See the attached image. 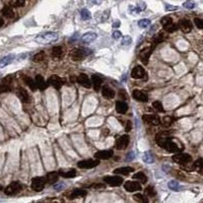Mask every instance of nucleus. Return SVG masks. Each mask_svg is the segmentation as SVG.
Instances as JSON below:
<instances>
[{"mask_svg": "<svg viewBox=\"0 0 203 203\" xmlns=\"http://www.w3.org/2000/svg\"><path fill=\"white\" fill-rule=\"evenodd\" d=\"M155 140H156V143L159 144L161 148H165V149L168 150L169 152L176 153V152H180L183 149V147H180L178 144L175 141H173V139L170 137H156Z\"/></svg>", "mask_w": 203, "mask_h": 203, "instance_id": "1", "label": "nucleus"}, {"mask_svg": "<svg viewBox=\"0 0 203 203\" xmlns=\"http://www.w3.org/2000/svg\"><path fill=\"white\" fill-rule=\"evenodd\" d=\"M59 38V35L55 31H46V33H42L38 35L36 37V42L39 44H44V45H48L56 42Z\"/></svg>", "mask_w": 203, "mask_h": 203, "instance_id": "2", "label": "nucleus"}, {"mask_svg": "<svg viewBox=\"0 0 203 203\" xmlns=\"http://www.w3.org/2000/svg\"><path fill=\"white\" fill-rule=\"evenodd\" d=\"M91 54V51L88 49H85V48H77V49H74L73 51L71 52V58L72 60L74 61H80L84 59L85 57L87 55Z\"/></svg>", "mask_w": 203, "mask_h": 203, "instance_id": "3", "label": "nucleus"}, {"mask_svg": "<svg viewBox=\"0 0 203 203\" xmlns=\"http://www.w3.org/2000/svg\"><path fill=\"white\" fill-rule=\"evenodd\" d=\"M46 179L43 177H36L31 180V189L36 192L42 191L45 188V184H46Z\"/></svg>", "mask_w": 203, "mask_h": 203, "instance_id": "4", "label": "nucleus"}, {"mask_svg": "<svg viewBox=\"0 0 203 203\" xmlns=\"http://www.w3.org/2000/svg\"><path fill=\"white\" fill-rule=\"evenodd\" d=\"M173 161L179 165H187L192 161V157L187 153H178V155H173Z\"/></svg>", "mask_w": 203, "mask_h": 203, "instance_id": "5", "label": "nucleus"}, {"mask_svg": "<svg viewBox=\"0 0 203 203\" xmlns=\"http://www.w3.org/2000/svg\"><path fill=\"white\" fill-rule=\"evenodd\" d=\"M20 190H21V185L19 182H12L5 188L4 193H5L6 195L10 196V195H14V194L19 193Z\"/></svg>", "mask_w": 203, "mask_h": 203, "instance_id": "6", "label": "nucleus"}, {"mask_svg": "<svg viewBox=\"0 0 203 203\" xmlns=\"http://www.w3.org/2000/svg\"><path fill=\"white\" fill-rule=\"evenodd\" d=\"M130 142V138L128 135H122L118 139L116 140V144L115 146L118 150H122L128 146V144Z\"/></svg>", "mask_w": 203, "mask_h": 203, "instance_id": "7", "label": "nucleus"}, {"mask_svg": "<svg viewBox=\"0 0 203 203\" xmlns=\"http://www.w3.org/2000/svg\"><path fill=\"white\" fill-rule=\"evenodd\" d=\"M104 182L107 183L110 186H120V185L123 184V179L118 176H108V177L104 178Z\"/></svg>", "mask_w": 203, "mask_h": 203, "instance_id": "8", "label": "nucleus"}, {"mask_svg": "<svg viewBox=\"0 0 203 203\" xmlns=\"http://www.w3.org/2000/svg\"><path fill=\"white\" fill-rule=\"evenodd\" d=\"M124 188L128 192H135L141 190V185L137 181H127L124 184Z\"/></svg>", "mask_w": 203, "mask_h": 203, "instance_id": "9", "label": "nucleus"}, {"mask_svg": "<svg viewBox=\"0 0 203 203\" xmlns=\"http://www.w3.org/2000/svg\"><path fill=\"white\" fill-rule=\"evenodd\" d=\"M100 161H93V160H84L78 161L77 166L80 169H93L94 166H97Z\"/></svg>", "mask_w": 203, "mask_h": 203, "instance_id": "10", "label": "nucleus"}, {"mask_svg": "<svg viewBox=\"0 0 203 203\" xmlns=\"http://www.w3.org/2000/svg\"><path fill=\"white\" fill-rule=\"evenodd\" d=\"M142 119L144 122H146V123L153 125V126H156V125L161 124V118H160V116H157V115H152V114L143 115Z\"/></svg>", "mask_w": 203, "mask_h": 203, "instance_id": "11", "label": "nucleus"}, {"mask_svg": "<svg viewBox=\"0 0 203 203\" xmlns=\"http://www.w3.org/2000/svg\"><path fill=\"white\" fill-rule=\"evenodd\" d=\"M153 51V46L151 47H145L143 48L142 50L139 53V58L141 59L143 63H147L148 59H149V56L151 55V53Z\"/></svg>", "mask_w": 203, "mask_h": 203, "instance_id": "12", "label": "nucleus"}, {"mask_svg": "<svg viewBox=\"0 0 203 203\" xmlns=\"http://www.w3.org/2000/svg\"><path fill=\"white\" fill-rule=\"evenodd\" d=\"M48 83L53 85V87H56V88H60L62 85L64 84V79L59 77V76H57V75H52L49 77Z\"/></svg>", "mask_w": 203, "mask_h": 203, "instance_id": "13", "label": "nucleus"}, {"mask_svg": "<svg viewBox=\"0 0 203 203\" xmlns=\"http://www.w3.org/2000/svg\"><path fill=\"white\" fill-rule=\"evenodd\" d=\"M144 75H145V70L142 66H136L134 67L131 71V77L135 79H140L143 78Z\"/></svg>", "mask_w": 203, "mask_h": 203, "instance_id": "14", "label": "nucleus"}, {"mask_svg": "<svg viewBox=\"0 0 203 203\" xmlns=\"http://www.w3.org/2000/svg\"><path fill=\"white\" fill-rule=\"evenodd\" d=\"M178 26L183 33H186V34L190 33V31H192V24H191V21L188 20H181L179 21Z\"/></svg>", "mask_w": 203, "mask_h": 203, "instance_id": "15", "label": "nucleus"}, {"mask_svg": "<svg viewBox=\"0 0 203 203\" xmlns=\"http://www.w3.org/2000/svg\"><path fill=\"white\" fill-rule=\"evenodd\" d=\"M113 156V150L109 149V150H100L96 152L94 155V157L99 161V160H108L110 157Z\"/></svg>", "mask_w": 203, "mask_h": 203, "instance_id": "16", "label": "nucleus"}, {"mask_svg": "<svg viewBox=\"0 0 203 203\" xmlns=\"http://www.w3.org/2000/svg\"><path fill=\"white\" fill-rule=\"evenodd\" d=\"M76 80H77V82L81 85V87H83L89 88V87H92L91 79H89V78L87 77V75H85V74H80Z\"/></svg>", "mask_w": 203, "mask_h": 203, "instance_id": "17", "label": "nucleus"}, {"mask_svg": "<svg viewBox=\"0 0 203 203\" xmlns=\"http://www.w3.org/2000/svg\"><path fill=\"white\" fill-rule=\"evenodd\" d=\"M14 59H15V55H13V54H9V55L2 57L0 59V68H4L7 65H9Z\"/></svg>", "mask_w": 203, "mask_h": 203, "instance_id": "18", "label": "nucleus"}, {"mask_svg": "<svg viewBox=\"0 0 203 203\" xmlns=\"http://www.w3.org/2000/svg\"><path fill=\"white\" fill-rule=\"evenodd\" d=\"M98 38V35L96 33H93V31H87V33H85L82 37H81V41H82L83 43H92L93 41H96Z\"/></svg>", "mask_w": 203, "mask_h": 203, "instance_id": "19", "label": "nucleus"}, {"mask_svg": "<svg viewBox=\"0 0 203 203\" xmlns=\"http://www.w3.org/2000/svg\"><path fill=\"white\" fill-rule=\"evenodd\" d=\"M17 97H19L20 99V101L21 102H24V103H29L30 102V94L29 93L25 91V88H22V87H20L19 89H17Z\"/></svg>", "mask_w": 203, "mask_h": 203, "instance_id": "20", "label": "nucleus"}, {"mask_svg": "<svg viewBox=\"0 0 203 203\" xmlns=\"http://www.w3.org/2000/svg\"><path fill=\"white\" fill-rule=\"evenodd\" d=\"M35 81H36V84H37V87L41 91H44V89H46L47 87H48V82L47 81H45L44 77L42 75H37L35 78Z\"/></svg>", "mask_w": 203, "mask_h": 203, "instance_id": "21", "label": "nucleus"}, {"mask_svg": "<svg viewBox=\"0 0 203 203\" xmlns=\"http://www.w3.org/2000/svg\"><path fill=\"white\" fill-rule=\"evenodd\" d=\"M87 192L83 190V189H75V190L72 191L69 194V199H75V198H79V197H85L87 196Z\"/></svg>", "mask_w": 203, "mask_h": 203, "instance_id": "22", "label": "nucleus"}, {"mask_svg": "<svg viewBox=\"0 0 203 203\" xmlns=\"http://www.w3.org/2000/svg\"><path fill=\"white\" fill-rule=\"evenodd\" d=\"M133 98L138 102L145 103V102L148 101V98H147L146 94L144 93H142V92H140V91H138V89H135V91L133 92Z\"/></svg>", "mask_w": 203, "mask_h": 203, "instance_id": "23", "label": "nucleus"}, {"mask_svg": "<svg viewBox=\"0 0 203 203\" xmlns=\"http://www.w3.org/2000/svg\"><path fill=\"white\" fill-rule=\"evenodd\" d=\"M133 168H130V166H122V168H118L114 171V174L115 175H124V176H127L130 173L133 172Z\"/></svg>", "mask_w": 203, "mask_h": 203, "instance_id": "24", "label": "nucleus"}, {"mask_svg": "<svg viewBox=\"0 0 203 203\" xmlns=\"http://www.w3.org/2000/svg\"><path fill=\"white\" fill-rule=\"evenodd\" d=\"M58 174H59V176H61V177L63 178H73L76 176V172H75V170L73 169H71V170H60L59 172H58Z\"/></svg>", "mask_w": 203, "mask_h": 203, "instance_id": "25", "label": "nucleus"}, {"mask_svg": "<svg viewBox=\"0 0 203 203\" xmlns=\"http://www.w3.org/2000/svg\"><path fill=\"white\" fill-rule=\"evenodd\" d=\"M116 111L120 113V114H125L128 111V106L127 104L124 102H117L116 103Z\"/></svg>", "mask_w": 203, "mask_h": 203, "instance_id": "26", "label": "nucleus"}, {"mask_svg": "<svg viewBox=\"0 0 203 203\" xmlns=\"http://www.w3.org/2000/svg\"><path fill=\"white\" fill-rule=\"evenodd\" d=\"M92 82L93 84V87L96 91H99V88L103 83V78L100 75H93L92 76Z\"/></svg>", "mask_w": 203, "mask_h": 203, "instance_id": "27", "label": "nucleus"}, {"mask_svg": "<svg viewBox=\"0 0 203 203\" xmlns=\"http://www.w3.org/2000/svg\"><path fill=\"white\" fill-rule=\"evenodd\" d=\"M58 178H59V174L57 172H51L47 175L46 177V181L49 183V184H54L58 181Z\"/></svg>", "mask_w": 203, "mask_h": 203, "instance_id": "28", "label": "nucleus"}, {"mask_svg": "<svg viewBox=\"0 0 203 203\" xmlns=\"http://www.w3.org/2000/svg\"><path fill=\"white\" fill-rule=\"evenodd\" d=\"M51 55L53 56L54 59H60L63 55V50H62V47H54L51 51Z\"/></svg>", "mask_w": 203, "mask_h": 203, "instance_id": "29", "label": "nucleus"}, {"mask_svg": "<svg viewBox=\"0 0 203 203\" xmlns=\"http://www.w3.org/2000/svg\"><path fill=\"white\" fill-rule=\"evenodd\" d=\"M22 78H24V81L25 82V84L29 85L31 91H36V89L38 88L37 87V84H36V81L33 78H31L30 76H24Z\"/></svg>", "mask_w": 203, "mask_h": 203, "instance_id": "30", "label": "nucleus"}, {"mask_svg": "<svg viewBox=\"0 0 203 203\" xmlns=\"http://www.w3.org/2000/svg\"><path fill=\"white\" fill-rule=\"evenodd\" d=\"M1 12H2V14L5 16V17H7V19H11V17H13L14 16V11H13V9L11 8V6H4L3 8H2V10H1Z\"/></svg>", "mask_w": 203, "mask_h": 203, "instance_id": "31", "label": "nucleus"}, {"mask_svg": "<svg viewBox=\"0 0 203 203\" xmlns=\"http://www.w3.org/2000/svg\"><path fill=\"white\" fill-rule=\"evenodd\" d=\"M102 94L106 99H113L115 97V92L110 87H104L102 89Z\"/></svg>", "mask_w": 203, "mask_h": 203, "instance_id": "32", "label": "nucleus"}, {"mask_svg": "<svg viewBox=\"0 0 203 203\" xmlns=\"http://www.w3.org/2000/svg\"><path fill=\"white\" fill-rule=\"evenodd\" d=\"M133 179H135L137 182L142 183V184H145V183L147 182V178H146V176L144 175L142 172H138V173L135 174V175L133 176Z\"/></svg>", "mask_w": 203, "mask_h": 203, "instance_id": "33", "label": "nucleus"}, {"mask_svg": "<svg viewBox=\"0 0 203 203\" xmlns=\"http://www.w3.org/2000/svg\"><path fill=\"white\" fill-rule=\"evenodd\" d=\"M193 169H195L198 173L201 174V175H203V160H202V159H199V160H197L195 162H194Z\"/></svg>", "mask_w": 203, "mask_h": 203, "instance_id": "34", "label": "nucleus"}, {"mask_svg": "<svg viewBox=\"0 0 203 203\" xmlns=\"http://www.w3.org/2000/svg\"><path fill=\"white\" fill-rule=\"evenodd\" d=\"M133 198L138 203H148V198L145 195H142V194H135Z\"/></svg>", "mask_w": 203, "mask_h": 203, "instance_id": "35", "label": "nucleus"}, {"mask_svg": "<svg viewBox=\"0 0 203 203\" xmlns=\"http://www.w3.org/2000/svg\"><path fill=\"white\" fill-rule=\"evenodd\" d=\"M168 186H169V188H170L172 191L178 192V191L181 190V186H180V184H179L177 181H175V180H173V181H170Z\"/></svg>", "mask_w": 203, "mask_h": 203, "instance_id": "36", "label": "nucleus"}, {"mask_svg": "<svg viewBox=\"0 0 203 203\" xmlns=\"http://www.w3.org/2000/svg\"><path fill=\"white\" fill-rule=\"evenodd\" d=\"M153 155L150 151H146L145 153L143 155V161L146 162V164H152L153 162Z\"/></svg>", "mask_w": 203, "mask_h": 203, "instance_id": "37", "label": "nucleus"}, {"mask_svg": "<svg viewBox=\"0 0 203 203\" xmlns=\"http://www.w3.org/2000/svg\"><path fill=\"white\" fill-rule=\"evenodd\" d=\"M165 41V36H164V33L162 31H160L159 34H157L155 38H153V44H160V43H161V42H164Z\"/></svg>", "mask_w": 203, "mask_h": 203, "instance_id": "38", "label": "nucleus"}, {"mask_svg": "<svg viewBox=\"0 0 203 203\" xmlns=\"http://www.w3.org/2000/svg\"><path fill=\"white\" fill-rule=\"evenodd\" d=\"M80 14H81V19L83 20H91V17H92L91 12H89L87 8H83V9L80 11Z\"/></svg>", "mask_w": 203, "mask_h": 203, "instance_id": "39", "label": "nucleus"}, {"mask_svg": "<svg viewBox=\"0 0 203 203\" xmlns=\"http://www.w3.org/2000/svg\"><path fill=\"white\" fill-rule=\"evenodd\" d=\"M151 24L150 20H147V19H144V20H140L138 21V26L141 29H145L147 26H149Z\"/></svg>", "mask_w": 203, "mask_h": 203, "instance_id": "40", "label": "nucleus"}, {"mask_svg": "<svg viewBox=\"0 0 203 203\" xmlns=\"http://www.w3.org/2000/svg\"><path fill=\"white\" fill-rule=\"evenodd\" d=\"M164 29H165V31H168V33H173V31H175L178 30V25H175L174 22H172V24H170V25H168L164 26Z\"/></svg>", "mask_w": 203, "mask_h": 203, "instance_id": "41", "label": "nucleus"}, {"mask_svg": "<svg viewBox=\"0 0 203 203\" xmlns=\"http://www.w3.org/2000/svg\"><path fill=\"white\" fill-rule=\"evenodd\" d=\"M11 88H10V85L7 84V83H0V93H7V92H10Z\"/></svg>", "mask_w": 203, "mask_h": 203, "instance_id": "42", "label": "nucleus"}, {"mask_svg": "<svg viewBox=\"0 0 203 203\" xmlns=\"http://www.w3.org/2000/svg\"><path fill=\"white\" fill-rule=\"evenodd\" d=\"M172 22H173V20H172V17H171V16H165V17H162V19L161 20V24L162 25V26L168 25L170 24H172Z\"/></svg>", "mask_w": 203, "mask_h": 203, "instance_id": "43", "label": "nucleus"}, {"mask_svg": "<svg viewBox=\"0 0 203 203\" xmlns=\"http://www.w3.org/2000/svg\"><path fill=\"white\" fill-rule=\"evenodd\" d=\"M25 4V2L24 0H16V1H11L9 3V6H12V7H21L24 6Z\"/></svg>", "mask_w": 203, "mask_h": 203, "instance_id": "44", "label": "nucleus"}, {"mask_svg": "<svg viewBox=\"0 0 203 203\" xmlns=\"http://www.w3.org/2000/svg\"><path fill=\"white\" fill-rule=\"evenodd\" d=\"M152 106H153V109L156 110L157 112H164V108H162V105L161 102H159V101L153 102Z\"/></svg>", "mask_w": 203, "mask_h": 203, "instance_id": "45", "label": "nucleus"}, {"mask_svg": "<svg viewBox=\"0 0 203 203\" xmlns=\"http://www.w3.org/2000/svg\"><path fill=\"white\" fill-rule=\"evenodd\" d=\"M173 123V118L172 117H169V116H166L164 119H162V124H164V126H166V127H169V126H171Z\"/></svg>", "mask_w": 203, "mask_h": 203, "instance_id": "46", "label": "nucleus"}, {"mask_svg": "<svg viewBox=\"0 0 203 203\" xmlns=\"http://www.w3.org/2000/svg\"><path fill=\"white\" fill-rule=\"evenodd\" d=\"M145 194L147 196L149 197H155V188L152 186H148L146 189H145Z\"/></svg>", "mask_w": 203, "mask_h": 203, "instance_id": "47", "label": "nucleus"}, {"mask_svg": "<svg viewBox=\"0 0 203 203\" xmlns=\"http://www.w3.org/2000/svg\"><path fill=\"white\" fill-rule=\"evenodd\" d=\"M131 43H132V39L130 36H124L123 39H122V45L123 46H129Z\"/></svg>", "mask_w": 203, "mask_h": 203, "instance_id": "48", "label": "nucleus"}, {"mask_svg": "<svg viewBox=\"0 0 203 203\" xmlns=\"http://www.w3.org/2000/svg\"><path fill=\"white\" fill-rule=\"evenodd\" d=\"M44 59H45V54L43 52L36 54V55L34 56V58H33V60L35 62H41V61H43Z\"/></svg>", "mask_w": 203, "mask_h": 203, "instance_id": "49", "label": "nucleus"}, {"mask_svg": "<svg viewBox=\"0 0 203 203\" xmlns=\"http://www.w3.org/2000/svg\"><path fill=\"white\" fill-rule=\"evenodd\" d=\"M194 24L198 29L203 30V20L202 19H195L194 20Z\"/></svg>", "mask_w": 203, "mask_h": 203, "instance_id": "50", "label": "nucleus"}, {"mask_svg": "<svg viewBox=\"0 0 203 203\" xmlns=\"http://www.w3.org/2000/svg\"><path fill=\"white\" fill-rule=\"evenodd\" d=\"M183 6L185 8H187V9H192V8L195 7V3L192 2V1H187L183 4Z\"/></svg>", "mask_w": 203, "mask_h": 203, "instance_id": "51", "label": "nucleus"}, {"mask_svg": "<svg viewBox=\"0 0 203 203\" xmlns=\"http://www.w3.org/2000/svg\"><path fill=\"white\" fill-rule=\"evenodd\" d=\"M112 37H113V39H115V40H118V39H120V38L122 37V35H121V31H115L114 33H113Z\"/></svg>", "mask_w": 203, "mask_h": 203, "instance_id": "52", "label": "nucleus"}, {"mask_svg": "<svg viewBox=\"0 0 203 203\" xmlns=\"http://www.w3.org/2000/svg\"><path fill=\"white\" fill-rule=\"evenodd\" d=\"M126 159H127L128 161H132V160H134L135 159V153L133 152V151H130L128 155H127V156H126Z\"/></svg>", "mask_w": 203, "mask_h": 203, "instance_id": "53", "label": "nucleus"}, {"mask_svg": "<svg viewBox=\"0 0 203 203\" xmlns=\"http://www.w3.org/2000/svg\"><path fill=\"white\" fill-rule=\"evenodd\" d=\"M119 96H120L122 99H124V100H126V99H127V94H126V93L123 91V89H121V91L119 92Z\"/></svg>", "mask_w": 203, "mask_h": 203, "instance_id": "54", "label": "nucleus"}, {"mask_svg": "<svg viewBox=\"0 0 203 203\" xmlns=\"http://www.w3.org/2000/svg\"><path fill=\"white\" fill-rule=\"evenodd\" d=\"M131 126H132V124H131V121H127V123H126V131H130L131 130Z\"/></svg>", "mask_w": 203, "mask_h": 203, "instance_id": "55", "label": "nucleus"}, {"mask_svg": "<svg viewBox=\"0 0 203 203\" xmlns=\"http://www.w3.org/2000/svg\"><path fill=\"white\" fill-rule=\"evenodd\" d=\"M120 25H121L120 20H115L114 22H113V28H114V29H118L119 26H120Z\"/></svg>", "mask_w": 203, "mask_h": 203, "instance_id": "56", "label": "nucleus"}, {"mask_svg": "<svg viewBox=\"0 0 203 203\" xmlns=\"http://www.w3.org/2000/svg\"><path fill=\"white\" fill-rule=\"evenodd\" d=\"M63 186H64V185H63V184L55 185V186H54V189H55V190H61V189L63 188Z\"/></svg>", "mask_w": 203, "mask_h": 203, "instance_id": "57", "label": "nucleus"}, {"mask_svg": "<svg viewBox=\"0 0 203 203\" xmlns=\"http://www.w3.org/2000/svg\"><path fill=\"white\" fill-rule=\"evenodd\" d=\"M166 7H169L166 10H176V9H177V8H178L177 6H171V5H169V4H166Z\"/></svg>", "mask_w": 203, "mask_h": 203, "instance_id": "58", "label": "nucleus"}, {"mask_svg": "<svg viewBox=\"0 0 203 203\" xmlns=\"http://www.w3.org/2000/svg\"><path fill=\"white\" fill-rule=\"evenodd\" d=\"M3 25H4V20L1 19V17H0V28H1V26H2Z\"/></svg>", "mask_w": 203, "mask_h": 203, "instance_id": "59", "label": "nucleus"}, {"mask_svg": "<svg viewBox=\"0 0 203 203\" xmlns=\"http://www.w3.org/2000/svg\"><path fill=\"white\" fill-rule=\"evenodd\" d=\"M1 189H2V187H1V185H0V190H1Z\"/></svg>", "mask_w": 203, "mask_h": 203, "instance_id": "60", "label": "nucleus"}]
</instances>
